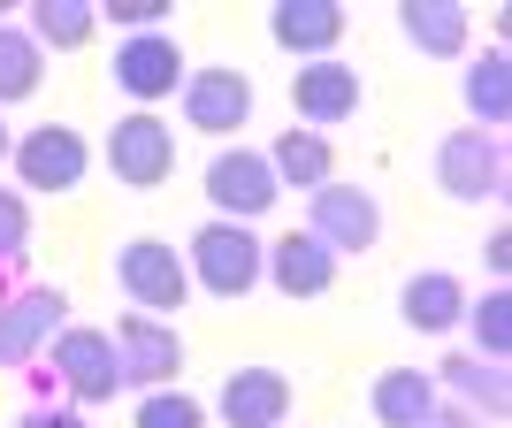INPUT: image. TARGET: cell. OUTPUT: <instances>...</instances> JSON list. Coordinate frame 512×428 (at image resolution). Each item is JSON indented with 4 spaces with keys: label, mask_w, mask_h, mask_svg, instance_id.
<instances>
[{
    "label": "cell",
    "mask_w": 512,
    "mask_h": 428,
    "mask_svg": "<svg viewBox=\"0 0 512 428\" xmlns=\"http://www.w3.org/2000/svg\"><path fill=\"white\" fill-rule=\"evenodd\" d=\"M46 352H54L46 367H54V383H62L69 406H115V390H123V352H115L107 329H77V321H69Z\"/></svg>",
    "instance_id": "52a82bcc"
},
{
    "label": "cell",
    "mask_w": 512,
    "mask_h": 428,
    "mask_svg": "<svg viewBox=\"0 0 512 428\" xmlns=\"http://www.w3.org/2000/svg\"><path fill=\"white\" fill-rule=\"evenodd\" d=\"M291 406H299V390H291L283 367H237V375H222L207 421H222V428H283Z\"/></svg>",
    "instance_id": "4fadbf2b"
},
{
    "label": "cell",
    "mask_w": 512,
    "mask_h": 428,
    "mask_svg": "<svg viewBox=\"0 0 512 428\" xmlns=\"http://www.w3.org/2000/svg\"><path fill=\"white\" fill-rule=\"evenodd\" d=\"M184 130H207V138H230V130L253 123V77L237 62H207V69H184Z\"/></svg>",
    "instance_id": "30bf717a"
},
{
    "label": "cell",
    "mask_w": 512,
    "mask_h": 428,
    "mask_svg": "<svg viewBox=\"0 0 512 428\" xmlns=\"http://www.w3.org/2000/svg\"><path fill=\"white\" fill-rule=\"evenodd\" d=\"M130 428H207V406H199L184 383H169V390H138Z\"/></svg>",
    "instance_id": "484cf974"
},
{
    "label": "cell",
    "mask_w": 512,
    "mask_h": 428,
    "mask_svg": "<svg viewBox=\"0 0 512 428\" xmlns=\"http://www.w3.org/2000/svg\"><path fill=\"white\" fill-rule=\"evenodd\" d=\"M107 176H115L123 192H161L176 176V130L161 123L153 107L115 115V130H107Z\"/></svg>",
    "instance_id": "8992f818"
},
{
    "label": "cell",
    "mask_w": 512,
    "mask_h": 428,
    "mask_svg": "<svg viewBox=\"0 0 512 428\" xmlns=\"http://www.w3.org/2000/svg\"><path fill=\"white\" fill-rule=\"evenodd\" d=\"M8 169H16L23 192L69 199L92 176V146H85V130H69V123H39V130H23L16 146H8Z\"/></svg>",
    "instance_id": "5b68a950"
},
{
    "label": "cell",
    "mask_w": 512,
    "mask_h": 428,
    "mask_svg": "<svg viewBox=\"0 0 512 428\" xmlns=\"http://www.w3.org/2000/svg\"><path fill=\"white\" fill-rule=\"evenodd\" d=\"M23 31H31L39 54H77V46H92V31H100V0H31Z\"/></svg>",
    "instance_id": "603a6c76"
},
{
    "label": "cell",
    "mask_w": 512,
    "mask_h": 428,
    "mask_svg": "<svg viewBox=\"0 0 512 428\" xmlns=\"http://www.w3.org/2000/svg\"><path fill=\"white\" fill-rule=\"evenodd\" d=\"M398 31H406V46H421L436 62H459L474 39V8L467 0H398Z\"/></svg>",
    "instance_id": "ac0fdd59"
},
{
    "label": "cell",
    "mask_w": 512,
    "mask_h": 428,
    "mask_svg": "<svg viewBox=\"0 0 512 428\" xmlns=\"http://www.w3.org/2000/svg\"><path fill=\"white\" fill-rule=\"evenodd\" d=\"M306 230L329 245V253H375L383 245V199L367 192V184H344V176H329V184H314L306 192Z\"/></svg>",
    "instance_id": "ba28073f"
},
{
    "label": "cell",
    "mask_w": 512,
    "mask_h": 428,
    "mask_svg": "<svg viewBox=\"0 0 512 428\" xmlns=\"http://www.w3.org/2000/svg\"><path fill=\"white\" fill-rule=\"evenodd\" d=\"M444 390H436V375L428 367H383L375 383H367V413L383 428H421V413L436 406Z\"/></svg>",
    "instance_id": "44dd1931"
},
{
    "label": "cell",
    "mask_w": 512,
    "mask_h": 428,
    "mask_svg": "<svg viewBox=\"0 0 512 428\" xmlns=\"http://www.w3.org/2000/svg\"><path fill=\"white\" fill-rule=\"evenodd\" d=\"M268 39L299 62H329L344 39V0H276L268 8Z\"/></svg>",
    "instance_id": "2e32d148"
},
{
    "label": "cell",
    "mask_w": 512,
    "mask_h": 428,
    "mask_svg": "<svg viewBox=\"0 0 512 428\" xmlns=\"http://www.w3.org/2000/svg\"><path fill=\"white\" fill-rule=\"evenodd\" d=\"M23 253H31V199L0 192V268H23Z\"/></svg>",
    "instance_id": "4316f807"
},
{
    "label": "cell",
    "mask_w": 512,
    "mask_h": 428,
    "mask_svg": "<svg viewBox=\"0 0 512 428\" xmlns=\"http://www.w3.org/2000/svg\"><path fill=\"white\" fill-rule=\"evenodd\" d=\"M428 375H436V390H451V406L482 413L490 428H497V421L512 413V383H505V367H497V360H474V352H451V360H436Z\"/></svg>",
    "instance_id": "e0dca14e"
},
{
    "label": "cell",
    "mask_w": 512,
    "mask_h": 428,
    "mask_svg": "<svg viewBox=\"0 0 512 428\" xmlns=\"http://www.w3.org/2000/svg\"><path fill=\"white\" fill-rule=\"evenodd\" d=\"M421 428H490L482 413H467V406H451V398H436V406L421 413Z\"/></svg>",
    "instance_id": "f546056e"
},
{
    "label": "cell",
    "mask_w": 512,
    "mask_h": 428,
    "mask_svg": "<svg viewBox=\"0 0 512 428\" xmlns=\"http://www.w3.org/2000/svg\"><path fill=\"white\" fill-rule=\"evenodd\" d=\"M482 260H490V276H505V268H512V230H490V245H482Z\"/></svg>",
    "instance_id": "4dcf8cb0"
},
{
    "label": "cell",
    "mask_w": 512,
    "mask_h": 428,
    "mask_svg": "<svg viewBox=\"0 0 512 428\" xmlns=\"http://www.w3.org/2000/svg\"><path fill=\"white\" fill-rule=\"evenodd\" d=\"M8 146H16V138H8V115H0V169H8Z\"/></svg>",
    "instance_id": "1f68e13d"
},
{
    "label": "cell",
    "mask_w": 512,
    "mask_h": 428,
    "mask_svg": "<svg viewBox=\"0 0 512 428\" xmlns=\"http://www.w3.org/2000/svg\"><path fill=\"white\" fill-rule=\"evenodd\" d=\"M199 192H207V207L222 222H260L283 199V184H276V169H268L260 146H214L207 169H199Z\"/></svg>",
    "instance_id": "277c9868"
},
{
    "label": "cell",
    "mask_w": 512,
    "mask_h": 428,
    "mask_svg": "<svg viewBox=\"0 0 512 428\" xmlns=\"http://www.w3.org/2000/svg\"><path fill=\"white\" fill-rule=\"evenodd\" d=\"M398 321L436 337V329H459L467 321V283L451 276V268H421V276L398 283Z\"/></svg>",
    "instance_id": "d6986e66"
},
{
    "label": "cell",
    "mask_w": 512,
    "mask_h": 428,
    "mask_svg": "<svg viewBox=\"0 0 512 428\" xmlns=\"http://www.w3.org/2000/svg\"><path fill=\"white\" fill-rule=\"evenodd\" d=\"M39 85H46V54L31 46V31H23V23H0V107L31 100Z\"/></svg>",
    "instance_id": "cb8c5ba5"
},
{
    "label": "cell",
    "mask_w": 512,
    "mask_h": 428,
    "mask_svg": "<svg viewBox=\"0 0 512 428\" xmlns=\"http://www.w3.org/2000/svg\"><path fill=\"white\" fill-rule=\"evenodd\" d=\"M360 100H367L360 69L337 62V54H329V62H299V69H291V115H299L306 130H321V138H329L337 123H352Z\"/></svg>",
    "instance_id": "5bb4252c"
},
{
    "label": "cell",
    "mask_w": 512,
    "mask_h": 428,
    "mask_svg": "<svg viewBox=\"0 0 512 428\" xmlns=\"http://www.w3.org/2000/svg\"><path fill=\"white\" fill-rule=\"evenodd\" d=\"M62 329H69L62 283H23L16 268H0V367H31Z\"/></svg>",
    "instance_id": "7a4b0ae2"
},
{
    "label": "cell",
    "mask_w": 512,
    "mask_h": 428,
    "mask_svg": "<svg viewBox=\"0 0 512 428\" xmlns=\"http://www.w3.org/2000/svg\"><path fill=\"white\" fill-rule=\"evenodd\" d=\"M268 169H276L283 192H314V184H329L337 176V146L321 138V130H276V146H268Z\"/></svg>",
    "instance_id": "7402d4cb"
},
{
    "label": "cell",
    "mask_w": 512,
    "mask_h": 428,
    "mask_svg": "<svg viewBox=\"0 0 512 428\" xmlns=\"http://www.w3.org/2000/svg\"><path fill=\"white\" fill-rule=\"evenodd\" d=\"M505 138H490V130H444V146H436V184H444V199H459V207H482V199H505Z\"/></svg>",
    "instance_id": "9c48e42d"
},
{
    "label": "cell",
    "mask_w": 512,
    "mask_h": 428,
    "mask_svg": "<svg viewBox=\"0 0 512 428\" xmlns=\"http://www.w3.org/2000/svg\"><path fill=\"white\" fill-rule=\"evenodd\" d=\"M260 260H268V237H253V222L207 214V222L184 237V276H192V291H207V299H222V306L260 291Z\"/></svg>",
    "instance_id": "6da1fadb"
},
{
    "label": "cell",
    "mask_w": 512,
    "mask_h": 428,
    "mask_svg": "<svg viewBox=\"0 0 512 428\" xmlns=\"http://www.w3.org/2000/svg\"><path fill=\"white\" fill-rule=\"evenodd\" d=\"M467 329H474V360H512V291L497 283V291H482V299H467Z\"/></svg>",
    "instance_id": "d4e9b609"
},
{
    "label": "cell",
    "mask_w": 512,
    "mask_h": 428,
    "mask_svg": "<svg viewBox=\"0 0 512 428\" xmlns=\"http://www.w3.org/2000/svg\"><path fill=\"white\" fill-rule=\"evenodd\" d=\"M115 291H123L138 314H184V299H192L184 253H176L169 237H123V245H115Z\"/></svg>",
    "instance_id": "3957f363"
},
{
    "label": "cell",
    "mask_w": 512,
    "mask_h": 428,
    "mask_svg": "<svg viewBox=\"0 0 512 428\" xmlns=\"http://www.w3.org/2000/svg\"><path fill=\"white\" fill-rule=\"evenodd\" d=\"M337 268L344 260L321 245L314 230H283L268 237V260H260V283H276L283 299L299 306V299H321V291H337Z\"/></svg>",
    "instance_id": "9a60e30c"
},
{
    "label": "cell",
    "mask_w": 512,
    "mask_h": 428,
    "mask_svg": "<svg viewBox=\"0 0 512 428\" xmlns=\"http://www.w3.org/2000/svg\"><path fill=\"white\" fill-rule=\"evenodd\" d=\"M184 69H192V62H184L176 31H138V39L115 46L107 77H115V92H123V100L153 107V100H176V92H184Z\"/></svg>",
    "instance_id": "8fae6325"
},
{
    "label": "cell",
    "mask_w": 512,
    "mask_h": 428,
    "mask_svg": "<svg viewBox=\"0 0 512 428\" xmlns=\"http://www.w3.org/2000/svg\"><path fill=\"white\" fill-rule=\"evenodd\" d=\"M16 428H92L85 406H69V398H46V406H23Z\"/></svg>",
    "instance_id": "f1b7e54d"
},
{
    "label": "cell",
    "mask_w": 512,
    "mask_h": 428,
    "mask_svg": "<svg viewBox=\"0 0 512 428\" xmlns=\"http://www.w3.org/2000/svg\"><path fill=\"white\" fill-rule=\"evenodd\" d=\"M169 8H176V0H100V23H115L123 39H138V31H161Z\"/></svg>",
    "instance_id": "83f0119b"
},
{
    "label": "cell",
    "mask_w": 512,
    "mask_h": 428,
    "mask_svg": "<svg viewBox=\"0 0 512 428\" xmlns=\"http://www.w3.org/2000/svg\"><path fill=\"white\" fill-rule=\"evenodd\" d=\"M115 352H123V390H169L184 375V329L161 314H123L115 329Z\"/></svg>",
    "instance_id": "7c38bea8"
},
{
    "label": "cell",
    "mask_w": 512,
    "mask_h": 428,
    "mask_svg": "<svg viewBox=\"0 0 512 428\" xmlns=\"http://www.w3.org/2000/svg\"><path fill=\"white\" fill-rule=\"evenodd\" d=\"M459 100H467V115H474V130H505L512 123V54L505 46H482L467 62V77H459Z\"/></svg>",
    "instance_id": "ffe728a7"
}]
</instances>
